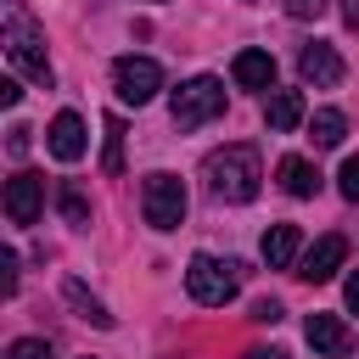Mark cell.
<instances>
[{
  "label": "cell",
  "mask_w": 359,
  "mask_h": 359,
  "mask_svg": "<svg viewBox=\"0 0 359 359\" xmlns=\"http://www.w3.org/2000/svg\"><path fill=\"white\" fill-rule=\"evenodd\" d=\"M202 174H208V191L219 202H252L258 196V180H264V163H258L252 146H224V151L208 157Z\"/></svg>",
  "instance_id": "1"
},
{
  "label": "cell",
  "mask_w": 359,
  "mask_h": 359,
  "mask_svg": "<svg viewBox=\"0 0 359 359\" xmlns=\"http://www.w3.org/2000/svg\"><path fill=\"white\" fill-rule=\"evenodd\" d=\"M6 56H11V67L22 73V79H34V84H45L50 90V56H45V34L11 6L6 11Z\"/></svg>",
  "instance_id": "2"
},
{
  "label": "cell",
  "mask_w": 359,
  "mask_h": 359,
  "mask_svg": "<svg viewBox=\"0 0 359 359\" xmlns=\"http://www.w3.org/2000/svg\"><path fill=\"white\" fill-rule=\"evenodd\" d=\"M168 112H174V129H202L208 118L224 112V84H219L213 73H196V79H185V84L174 90Z\"/></svg>",
  "instance_id": "3"
},
{
  "label": "cell",
  "mask_w": 359,
  "mask_h": 359,
  "mask_svg": "<svg viewBox=\"0 0 359 359\" xmlns=\"http://www.w3.org/2000/svg\"><path fill=\"white\" fill-rule=\"evenodd\" d=\"M236 286H241V275H236V264H230V258L196 252V258L185 264V292H191L196 303H208V309L230 303V297H236Z\"/></svg>",
  "instance_id": "4"
},
{
  "label": "cell",
  "mask_w": 359,
  "mask_h": 359,
  "mask_svg": "<svg viewBox=\"0 0 359 359\" xmlns=\"http://www.w3.org/2000/svg\"><path fill=\"white\" fill-rule=\"evenodd\" d=\"M140 213H146L151 230H180V219H185V185H180L174 174H146V185H140Z\"/></svg>",
  "instance_id": "5"
},
{
  "label": "cell",
  "mask_w": 359,
  "mask_h": 359,
  "mask_svg": "<svg viewBox=\"0 0 359 359\" xmlns=\"http://www.w3.org/2000/svg\"><path fill=\"white\" fill-rule=\"evenodd\" d=\"M112 90L123 107H146L157 90H163V67L151 56H118L112 62Z\"/></svg>",
  "instance_id": "6"
},
{
  "label": "cell",
  "mask_w": 359,
  "mask_h": 359,
  "mask_svg": "<svg viewBox=\"0 0 359 359\" xmlns=\"http://www.w3.org/2000/svg\"><path fill=\"white\" fill-rule=\"evenodd\" d=\"M39 208H45V180L28 174V168H17V174L6 180V219H11V224H34Z\"/></svg>",
  "instance_id": "7"
},
{
  "label": "cell",
  "mask_w": 359,
  "mask_h": 359,
  "mask_svg": "<svg viewBox=\"0 0 359 359\" xmlns=\"http://www.w3.org/2000/svg\"><path fill=\"white\" fill-rule=\"evenodd\" d=\"M303 337H309V348H314L320 359H348V353H353V331H348L337 314H309V320H303Z\"/></svg>",
  "instance_id": "8"
},
{
  "label": "cell",
  "mask_w": 359,
  "mask_h": 359,
  "mask_svg": "<svg viewBox=\"0 0 359 359\" xmlns=\"http://www.w3.org/2000/svg\"><path fill=\"white\" fill-rule=\"evenodd\" d=\"M297 73L309 79V84H320V90H331V84H342V56L325 45V39H309L303 50H297Z\"/></svg>",
  "instance_id": "9"
},
{
  "label": "cell",
  "mask_w": 359,
  "mask_h": 359,
  "mask_svg": "<svg viewBox=\"0 0 359 359\" xmlns=\"http://www.w3.org/2000/svg\"><path fill=\"white\" fill-rule=\"evenodd\" d=\"M45 146H50L56 163H79L84 157V118L79 112H56L50 129H45Z\"/></svg>",
  "instance_id": "10"
},
{
  "label": "cell",
  "mask_w": 359,
  "mask_h": 359,
  "mask_svg": "<svg viewBox=\"0 0 359 359\" xmlns=\"http://www.w3.org/2000/svg\"><path fill=\"white\" fill-rule=\"evenodd\" d=\"M342 258H348V241H342V236H320V241L303 252L297 275H303V280H331V275L342 269Z\"/></svg>",
  "instance_id": "11"
},
{
  "label": "cell",
  "mask_w": 359,
  "mask_h": 359,
  "mask_svg": "<svg viewBox=\"0 0 359 359\" xmlns=\"http://www.w3.org/2000/svg\"><path fill=\"white\" fill-rule=\"evenodd\" d=\"M230 79H236L241 90H269V84H275V56H269V50H241V56L230 62Z\"/></svg>",
  "instance_id": "12"
},
{
  "label": "cell",
  "mask_w": 359,
  "mask_h": 359,
  "mask_svg": "<svg viewBox=\"0 0 359 359\" xmlns=\"http://www.w3.org/2000/svg\"><path fill=\"white\" fill-rule=\"evenodd\" d=\"M297 247H303L297 224H269V230H264V264H269V269H292V264H297Z\"/></svg>",
  "instance_id": "13"
},
{
  "label": "cell",
  "mask_w": 359,
  "mask_h": 359,
  "mask_svg": "<svg viewBox=\"0 0 359 359\" xmlns=\"http://www.w3.org/2000/svg\"><path fill=\"white\" fill-rule=\"evenodd\" d=\"M264 118H269V129H275V135H292L309 112H303V95H297V90H275V95H269V107H264Z\"/></svg>",
  "instance_id": "14"
},
{
  "label": "cell",
  "mask_w": 359,
  "mask_h": 359,
  "mask_svg": "<svg viewBox=\"0 0 359 359\" xmlns=\"http://www.w3.org/2000/svg\"><path fill=\"white\" fill-rule=\"evenodd\" d=\"M275 174H280V191H286V196H314V191H320V168H314L309 157H280Z\"/></svg>",
  "instance_id": "15"
},
{
  "label": "cell",
  "mask_w": 359,
  "mask_h": 359,
  "mask_svg": "<svg viewBox=\"0 0 359 359\" xmlns=\"http://www.w3.org/2000/svg\"><path fill=\"white\" fill-rule=\"evenodd\" d=\"M62 297H67V303H73V314H79V320H90L95 331H107V325H112L107 303H101V297H90V292H84V280H62Z\"/></svg>",
  "instance_id": "16"
},
{
  "label": "cell",
  "mask_w": 359,
  "mask_h": 359,
  "mask_svg": "<svg viewBox=\"0 0 359 359\" xmlns=\"http://www.w3.org/2000/svg\"><path fill=\"white\" fill-rule=\"evenodd\" d=\"M309 135H314V146H342V135H348V118H342L337 107H320V112L309 118Z\"/></svg>",
  "instance_id": "17"
},
{
  "label": "cell",
  "mask_w": 359,
  "mask_h": 359,
  "mask_svg": "<svg viewBox=\"0 0 359 359\" xmlns=\"http://www.w3.org/2000/svg\"><path fill=\"white\" fill-rule=\"evenodd\" d=\"M101 168H107V174L123 168V123H118V118H107V151H101Z\"/></svg>",
  "instance_id": "18"
},
{
  "label": "cell",
  "mask_w": 359,
  "mask_h": 359,
  "mask_svg": "<svg viewBox=\"0 0 359 359\" xmlns=\"http://www.w3.org/2000/svg\"><path fill=\"white\" fill-rule=\"evenodd\" d=\"M6 359H50V342H45V337H17V342L6 348Z\"/></svg>",
  "instance_id": "19"
},
{
  "label": "cell",
  "mask_w": 359,
  "mask_h": 359,
  "mask_svg": "<svg viewBox=\"0 0 359 359\" xmlns=\"http://www.w3.org/2000/svg\"><path fill=\"white\" fill-rule=\"evenodd\" d=\"M62 213H67V224H90V208H84V196H79L73 185L62 191Z\"/></svg>",
  "instance_id": "20"
},
{
  "label": "cell",
  "mask_w": 359,
  "mask_h": 359,
  "mask_svg": "<svg viewBox=\"0 0 359 359\" xmlns=\"http://www.w3.org/2000/svg\"><path fill=\"white\" fill-rule=\"evenodd\" d=\"M337 191H342L348 202H359V157H348V163H342V174H337Z\"/></svg>",
  "instance_id": "21"
},
{
  "label": "cell",
  "mask_w": 359,
  "mask_h": 359,
  "mask_svg": "<svg viewBox=\"0 0 359 359\" xmlns=\"http://www.w3.org/2000/svg\"><path fill=\"white\" fill-rule=\"evenodd\" d=\"M0 269H6V275H0V292L11 297V292H17V252H0Z\"/></svg>",
  "instance_id": "22"
},
{
  "label": "cell",
  "mask_w": 359,
  "mask_h": 359,
  "mask_svg": "<svg viewBox=\"0 0 359 359\" xmlns=\"http://www.w3.org/2000/svg\"><path fill=\"white\" fill-rule=\"evenodd\" d=\"M252 320H258V325H275V320H280V303H275V297H258V303H252Z\"/></svg>",
  "instance_id": "23"
},
{
  "label": "cell",
  "mask_w": 359,
  "mask_h": 359,
  "mask_svg": "<svg viewBox=\"0 0 359 359\" xmlns=\"http://www.w3.org/2000/svg\"><path fill=\"white\" fill-rule=\"evenodd\" d=\"M286 11H292L297 22H309V17H320V11H325V0H286Z\"/></svg>",
  "instance_id": "24"
},
{
  "label": "cell",
  "mask_w": 359,
  "mask_h": 359,
  "mask_svg": "<svg viewBox=\"0 0 359 359\" xmlns=\"http://www.w3.org/2000/svg\"><path fill=\"white\" fill-rule=\"evenodd\" d=\"M6 151H11V157H22V151H28V129H22V123H11V129H6Z\"/></svg>",
  "instance_id": "25"
},
{
  "label": "cell",
  "mask_w": 359,
  "mask_h": 359,
  "mask_svg": "<svg viewBox=\"0 0 359 359\" xmlns=\"http://www.w3.org/2000/svg\"><path fill=\"white\" fill-rule=\"evenodd\" d=\"M22 101V84L17 79H0V107H17Z\"/></svg>",
  "instance_id": "26"
},
{
  "label": "cell",
  "mask_w": 359,
  "mask_h": 359,
  "mask_svg": "<svg viewBox=\"0 0 359 359\" xmlns=\"http://www.w3.org/2000/svg\"><path fill=\"white\" fill-rule=\"evenodd\" d=\"M241 359H292V353H286V348H247Z\"/></svg>",
  "instance_id": "27"
},
{
  "label": "cell",
  "mask_w": 359,
  "mask_h": 359,
  "mask_svg": "<svg viewBox=\"0 0 359 359\" xmlns=\"http://www.w3.org/2000/svg\"><path fill=\"white\" fill-rule=\"evenodd\" d=\"M342 297H348V309H353V314H359V269H353V275H348V286H342Z\"/></svg>",
  "instance_id": "28"
},
{
  "label": "cell",
  "mask_w": 359,
  "mask_h": 359,
  "mask_svg": "<svg viewBox=\"0 0 359 359\" xmlns=\"http://www.w3.org/2000/svg\"><path fill=\"white\" fill-rule=\"evenodd\" d=\"M342 22H348V28H359V0H342Z\"/></svg>",
  "instance_id": "29"
}]
</instances>
